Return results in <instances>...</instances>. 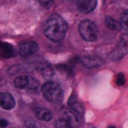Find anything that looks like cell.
<instances>
[{
  "label": "cell",
  "instance_id": "6da1fadb",
  "mask_svg": "<svg viewBox=\"0 0 128 128\" xmlns=\"http://www.w3.org/2000/svg\"><path fill=\"white\" fill-rule=\"evenodd\" d=\"M68 25L66 21L58 14H52L46 21L44 26L45 36L53 42L63 40L66 35Z\"/></svg>",
  "mask_w": 128,
  "mask_h": 128
},
{
  "label": "cell",
  "instance_id": "7a4b0ae2",
  "mask_svg": "<svg viewBox=\"0 0 128 128\" xmlns=\"http://www.w3.org/2000/svg\"><path fill=\"white\" fill-rule=\"evenodd\" d=\"M41 90L44 98L49 102L59 103L63 99V90L57 82L47 81L43 84Z\"/></svg>",
  "mask_w": 128,
  "mask_h": 128
},
{
  "label": "cell",
  "instance_id": "3957f363",
  "mask_svg": "<svg viewBox=\"0 0 128 128\" xmlns=\"http://www.w3.org/2000/svg\"><path fill=\"white\" fill-rule=\"evenodd\" d=\"M79 33L80 36L88 42H93L97 39L98 37V28L96 26V24L88 19L82 20L79 24Z\"/></svg>",
  "mask_w": 128,
  "mask_h": 128
},
{
  "label": "cell",
  "instance_id": "277c9868",
  "mask_svg": "<svg viewBox=\"0 0 128 128\" xmlns=\"http://www.w3.org/2000/svg\"><path fill=\"white\" fill-rule=\"evenodd\" d=\"M127 53H128V33H124L121 35L119 39L118 47L111 53L110 58L112 60H119Z\"/></svg>",
  "mask_w": 128,
  "mask_h": 128
},
{
  "label": "cell",
  "instance_id": "5b68a950",
  "mask_svg": "<svg viewBox=\"0 0 128 128\" xmlns=\"http://www.w3.org/2000/svg\"><path fill=\"white\" fill-rule=\"evenodd\" d=\"M38 50V45L33 41L23 42L19 46V54L22 57H27L34 54Z\"/></svg>",
  "mask_w": 128,
  "mask_h": 128
},
{
  "label": "cell",
  "instance_id": "8992f818",
  "mask_svg": "<svg viewBox=\"0 0 128 128\" xmlns=\"http://www.w3.org/2000/svg\"><path fill=\"white\" fill-rule=\"evenodd\" d=\"M97 4V0H77L76 7L79 12L88 14L92 12Z\"/></svg>",
  "mask_w": 128,
  "mask_h": 128
},
{
  "label": "cell",
  "instance_id": "52a82bcc",
  "mask_svg": "<svg viewBox=\"0 0 128 128\" xmlns=\"http://www.w3.org/2000/svg\"><path fill=\"white\" fill-rule=\"evenodd\" d=\"M81 63L86 68H96L103 65L104 60L99 56H86L81 59Z\"/></svg>",
  "mask_w": 128,
  "mask_h": 128
},
{
  "label": "cell",
  "instance_id": "ba28073f",
  "mask_svg": "<svg viewBox=\"0 0 128 128\" xmlns=\"http://www.w3.org/2000/svg\"><path fill=\"white\" fill-rule=\"evenodd\" d=\"M15 106V100L10 93H0V107L5 110H11Z\"/></svg>",
  "mask_w": 128,
  "mask_h": 128
},
{
  "label": "cell",
  "instance_id": "9c48e42d",
  "mask_svg": "<svg viewBox=\"0 0 128 128\" xmlns=\"http://www.w3.org/2000/svg\"><path fill=\"white\" fill-rule=\"evenodd\" d=\"M63 117L66 122H68L71 126L78 124L80 122V115L73 111L71 108H64L63 109Z\"/></svg>",
  "mask_w": 128,
  "mask_h": 128
},
{
  "label": "cell",
  "instance_id": "30bf717a",
  "mask_svg": "<svg viewBox=\"0 0 128 128\" xmlns=\"http://www.w3.org/2000/svg\"><path fill=\"white\" fill-rule=\"evenodd\" d=\"M35 115L39 120H42L45 122H49L53 119L52 113L46 108H37L35 110Z\"/></svg>",
  "mask_w": 128,
  "mask_h": 128
},
{
  "label": "cell",
  "instance_id": "8fae6325",
  "mask_svg": "<svg viewBox=\"0 0 128 128\" xmlns=\"http://www.w3.org/2000/svg\"><path fill=\"white\" fill-rule=\"evenodd\" d=\"M35 68L37 71H39L43 76H45L47 78H50L54 74L52 67L48 63H38V64H36Z\"/></svg>",
  "mask_w": 128,
  "mask_h": 128
},
{
  "label": "cell",
  "instance_id": "7c38bea8",
  "mask_svg": "<svg viewBox=\"0 0 128 128\" xmlns=\"http://www.w3.org/2000/svg\"><path fill=\"white\" fill-rule=\"evenodd\" d=\"M68 103H69V107H70L73 111H75L77 114H79L80 116L84 113V107H83L82 104L78 101V99L76 98V96L72 95V96L70 97Z\"/></svg>",
  "mask_w": 128,
  "mask_h": 128
},
{
  "label": "cell",
  "instance_id": "4fadbf2b",
  "mask_svg": "<svg viewBox=\"0 0 128 128\" xmlns=\"http://www.w3.org/2000/svg\"><path fill=\"white\" fill-rule=\"evenodd\" d=\"M0 52L4 57H13L14 56V49L9 43L0 42Z\"/></svg>",
  "mask_w": 128,
  "mask_h": 128
},
{
  "label": "cell",
  "instance_id": "5bb4252c",
  "mask_svg": "<svg viewBox=\"0 0 128 128\" xmlns=\"http://www.w3.org/2000/svg\"><path fill=\"white\" fill-rule=\"evenodd\" d=\"M28 79H29L28 75H20L15 78L14 84L19 89H26V87L28 85Z\"/></svg>",
  "mask_w": 128,
  "mask_h": 128
},
{
  "label": "cell",
  "instance_id": "9a60e30c",
  "mask_svg": "<svg viewBox=\"0 0 128 128\" xmlns=\"http://www.w3.org/2000/svg\"><path fill=\"white\" fill-rule=\"evenodd\" d=\"M105 24L111 30H119L121 28L120 22H118L116 19H114L111 16H106V18H105Z\"/></svg>",
  "mask_w": 128,
  "mask_h": 128
},
{
  "label": "cell",
  "instance_id": "2e32d148",
  "mask_svg": "<svg viewBox=\"0 0 128 128\" xmlns=\"http://www.w3.org/2000/svg\"><path fill=\"white\" fill-rule=\"evenodd\" d=\"M39 86H40V85H39V82H38L36 79H34L33 77L29 76L28 85H27L26 89L29 90V91H31V92H37L38 89H39Z\"/></svg>",
  "mask_w": 128,
  "mask_h": 128
},
{
  "label": "cell",
  "instance_id": "e0dca14e",
  "mask_svg": "<svg viewBox=\"0 0 128 128\" xmlns=\"http://www.w3.org/2000/svg\"><path fill=\"white\" fill-rule=\"evenodd\" d=\"M120 25H121V28H123L125 31L128 32V10L124 11V12L121 14Z\"/></svg>",
  "mask_w": 128,
  "mask_h": 128
},
{
  "label": "cell",
  "instance_id": "ac0fdd59",
  "mask_svg": "<svg viewBox=\"0 0 128 128\" xmlns=\"http://www.w3.org/2000/svg\"><path fill=\"white\" fill-rule=\"evenodd\" d=\"M56 128H72V126L64 119H59L56 122Z\"/></svg>",
  "mask_w": 128,
  "mask_h": 128
},
{
  "label": "cell",
  "instance_id": "d6986e66",
  "mask_svg": "<svg viewBox=\"0 0 128 128\" xmlns=\"http://www.w3.org/2000/svg\"><path fill=\"white\" fill-rule=\"evenodd\" d=\"M115 81H116V84H117L118 86L124 85V84H125V76H124V74H123V73H118L117 76H116Z\"/></svg>",
  "mask_w": 128,
  "mask_h": 128
},
{
  "label": "cell",
  "instance_id": "ffe728a7",
  "mask_svg": "<svg viewBox=\"0 0 128 128\" xmlns=\"http://www.w3.org/2000/svg\"><path fill=\"white\" fill-rule=\"evenodd\" d=\"M39 2H40V4H41L43 7H45V8H50V7L53 5L54 0H39Z\"/></svg>",
  "mask_w": 128,
  "mask_h": 128
},
{
  "label": "cell",
  "instance_id": "44dd1931",
  "mask_svg": "<svg viewBox=\"0 0 128 128\" xmlns=\"http://www.w3.org/2000/svg\"><path fill=\"white\" fill-rule=\"evenodd\" d=\"M26 126L28 128H38V125L36 124V122L34 121H26Z\"/></svg>",
  "mask_w": 128,
  "mask_h": 128
},
{
  "label": "cell",
  "instance_id": "7402d4cb",
  "mask_svg": "<svg viewBox=\"0 0 128 128\" xmlns=\"http://www.w3.org/2000/svg\"><path fill=\"white\" fill-rule=\"evenodd\" d=\"M8 125V122L5 119H0V128H5Z\"/></svg>",
  "mask_w": 128,
  "mask_h": 128
},
{
  "label": "cell",
  "instance_id": "603a6c76",
  "mask_svg": "<svg viewBox=\"0 0 128 128\" xmlns=\"http://www.w3.org/2000/svg\"><path fill=\"white\" fill-rule=\"evenodd\" d=\"M108 128H115V127H114V126H109Z\"/></svg>",
  "mask_w": 128,
  "mask_h": 128
},
{
  "label": "cell",
  "instance_id": "cb8c5ba5",
  "mask_svg": "<svg viewBox=\"0 0 128 128\" xmlns=\"http://www.w3.org/2000/svg\"><path fill=\"white\" fill-rule=\"evenodd\" d=\"M72 128H73V127H72Z\"/></svg>",
  "mask_w": 128,
  "mask_h": 128
}]
</instances>
